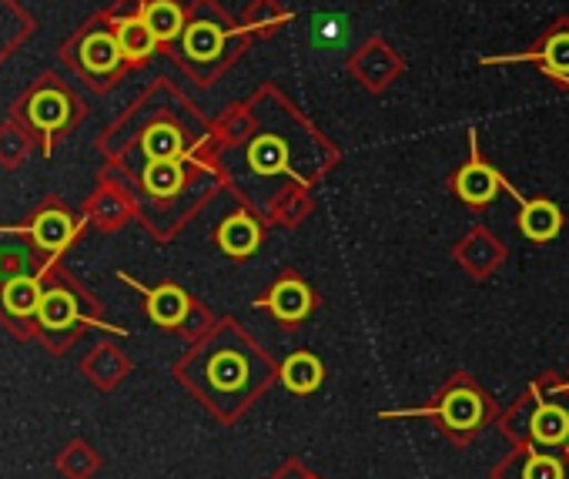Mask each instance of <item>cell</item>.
Listing matches in <instances>:
<instances>
[{
	"mask_svg": "<svg viewBox=\"0 0 569 479\" xmlns=\"http://www.w3.org/2000/svg\"><path fill=\"white\" fill-rule=\"evenodd\" d=\"M111 28H114V38L121 44V54L128 64H141L154 54L158 48V38L151 34V28L144 24L141 11L131 14V18H111Z\"/></svg>",
	"mask_w": 569,
	"mask_h": 479,
	"instance_id": "obj_8",
	"label": "cell"
},
{
	"mask_svg": "<svg viewBox=\"0 0 569 479\" xmlns=\"http://www.w3.org/2000/svg\"><path fill=\"white\" fill-rule=\"evenodd\" d=\"M456 188H459V194H462L466 201L482 204V201H489V198L496 194L499 178H496V174H492V168H486V164H469V168H462V174H459Z\"/></svg>",
	"mask_w": 569,
	"mask_h": 479,
	"instance_id": "obj_23",
	"label": "cell"
},
{
	"mask_svg": "<svg viewBox=\"0 0 569 479\" xmlns=\"http://www.w3.org/2000/svg\"><path fill=\"white\" fill-rule=\"evenodd\" d=\"M64 61H68L81 78H88L94 88H98V84H111V78L128 64L124 54H121V44H118V38H114L111 21H108V24H91V28H84V31L64 48Z\"/></svg>",
	"mask_w": 569,
	"mask_h": 479,
	"instance_id": "obj_4",
	"label": "cell"
},
{
	"mask_svg": "<svg viewBox=\"0 0 569 479\" xmlns=\"http://www.w3.org/2000/svg\"><path fill=\"white\" fill-rule=\"evenodd\" d=\"M281 379L292 392H312L322 382V366L312 356H292L281 369Z\"/></svg>",
	"mask_w": 569,
	"mask_h": 479,
	"instance_id": "obj_24",
	"label": "cell"
},
{
	"mask_svg": "<svg viewBox=\"0 0 569 479\" xmlns=\"http://www.w3.org/2000/svg\"><path fill=\"white\" fill-rule=\"evenodd\" d=\"M34 151H38V138L28 131V124H21L18 118L0 121V168L18 171L31 161Z\"/></svg>",
	"mask_w": 569,
	"mask_h": 479,
	"instance_id": "obj_10",
	"label": "cell"
},
{
	"mask_svg": "<svg viewBox=\"0 0 569 479\" xmlns=\"http://www.w3.org/2000/svg\"><path fill=\"white\" fill-rule=\"evenodd\" d=\"M536 436L542 442H562L566 439V429H569V416L559 409V406H542L536 412V422H532Z\"/></svg>",
	"mask_w": 569,
	"mask_h": 479,
	"instance_id": "obj_26",
	"label": "cell"
},
{
	"mask_svg": "<svg viewBox=\"0 0 569 479\" xmlns=\"http://www.w3.org/2000/svg\"><path fill=\"white\" fill-rule=\"evenodd\" d=\"M44 276H24L0 286V326L21 342L34 339V316L41 309Z\"/></svg>",
	"mask_w": 569,
	"mask_h": 479,
	"instance_id": "obj_6",
	"label": "cell"
},
{
	"mask_svg": "<svg viewBox=\"0 0 569 479\" xmlns=\"http://www.w3.org/2000/svg\"><path fill=\"white\" fill-rule=\"evenodd\" d=\"M148 296V316L164 326V329H178L188 322V312H191V299L178 289V286H158Z\"/></svg>",
	"mask_w": 569,
	"mask_h": 479,
	"instance_id": "obj_12",
	"label": "cell"
},
{
	"mask_svg": "<svg viewBox=\"0 0 569 479\" xmlns=\"http://www.w3.org/2000/svg\"><path fill=\"white\" fill-rule=\"evenodd\" d=\"M11 118L28 124V131L38 138V148L51 154L54 144L81 124L84 101L54 71H48L11 104Z\"/></svg>",
	"mask_w": 569,
	"mask_h": 479,
	"instance_id": "obj_1",
	"label": "cell"
},
{
	"mask_svg": "<svg viewBox=\"0 0 569 479\" xmlns=\"http://www.w3.org/2000/svg\"><path fill=\"white\" fill-rule=\"evenodd\" d=\"M442 416L452 429H466L479 422V399L469 392H452L442 406Z\"/></svg>",
	"mask_w": 569,
	"mask_h": 479,
	"instance_id": "obj_25",
	"label": "cell"
},
{
	"mask_svg": "<svg viewBox=\"0 0 569 479\" xmlns=\"http://www.w3.org/2000/svg\"><path fill=\"white\" fill-rule=\"evenodd\" d=\"M218 242H221V249H224L228 256H251V252L258 249V228H254L251 218L234 214V218H228V221L221 224Z\"/></svg>",
	"mask_w": 569,
	"mask_h": 479,
	"instance_id": "obj_21",
	"label": "cell"
},
{
	"mask_svg": "<svg viewBox=\"0 0 569 479\" xmlns=\"http://www.w3.org/2000/svg\"><path fill=\"white\" fill-rule=\"evenodd\" d=\"M526 479H562V466L556 459H529L526 462Z\"/></svg>",
	"mask_w": 569,
	"mask_h": 479,
	"instance_id": "obj_28",
	"label": "cell"
},
{
	"mask_svg": "<svg viewBox=\"0 0 569 479\" xmlns=\"http://www.w3.org/2000/svg\"><path fill=\"white\" fill-rule=\"evenodd\" d=\"M58 472L64 476V479H91L98 469H101V456L84 442V439H71L64 449H61V456H58Z\"/></svg>",
	"mask_w": 569,
	"mask_h": 479,
	"instance_id": "obj_17",
	"label": "cell"
},
{
	"mask_svg": "<svg viewBox=\"0 0 569 479\" xmlns=\"http://www.w3.org/2000/svg\"><path fill=\"white\" fill-rule=\"evenodd\" d=\"M58 262L41 256L38 249L24 246H0V286L24 279V276H48Z\"/></svg>",
	"mask_w": 569,
	"mask_h": 479,
	"instance_id": "obj_9",
	"label": "cell"
},
{
	"mask_svg": "<svg viewBox=\"0 0 569 479\" xmlns=\"http://www.w3.org/2000/svg\"><path fill=\"white\" fill-rule=\"evenodd\" d=\"M181 44H184V54L194 58V61H211L221 54V44H224V34L208 24V21H194V24H184V34H181Z\"/></svg>",
	"mask_w": 569,
	"mask_h": 479,
	"instance_id": "obj_18",
	"label": "cell"
},
{
	"mask_svg": "<svg viewBox=\"0 0 569 479\" xmlns=\"http://www.w3.org/2000/svg\"><path fill=\"white\" fill-rule=\"evenodd\" d=\"M128 204H124V198L114 191V188H98L91 198H88V204H84V218L91 221V224H98V228H104V231H114L128 214Z\"/></svg>",
	"mask_w": 569,
	"mask_h": 479,
	"instance_id": "obj_15",
	"label": "cell"
},
{
	"mask_svg": "<svg viewBox=\"0 0 569 479\" xmlns=\"http://www.w3.org/2000/svg\"><path fill=\"white\" fill-rule=\"evenodd\" d=\"M268 306H271V312H274L278 319L296 322V319H302V316L309 312L312 296H309V289H306L302 282H281V286H274Z\"/></svg>",
	"mask_w": 569,
	"mask_h": 479,
	"instance_id": "obj_19",
	"label": "cell"
},
{
	"mask_svg": "<svg viewBox=\"0 0 569 479\" xmlns=\"http://www.w3.org/2000/svg\"><path fill=\"white\" fill-rule=\"evenodd\" d=\"M181 379L191 389H198L208 399V406L221 409L224 399H234V396L248 392V362H244V356H238L231 349H214L198 369L184 366Z\"/></svg>",
	"mask_w": 569,
	"mask_h": 479,
	"instance_id": "obj_5",
	"label": "cell"
},
{
	"mask_svg": "<svg viewBox=\"0 0 569 479\" xmlns=\"http://www.w3.org/2000/svg\"><path fill=\"white\" fill-rule=\"evenodd\" d=\"M141 148H144V158H148V161H168V158H181L184 138H181V131H178L171 121H154V124L144 131Z\"/></svg>",
	"mask_w": 569,
	"mask_h": 479,
	"instance_id": "obj_16",
	"label": "cell"
},
{
	"mask_svg": "<svg viewBox=\"0 0 569 479\" xmlns=\"http://www.w3.org/2000/svg\"><path fill=\"white\" fill-rule=\"evenodd\" d=\"M248 161L258 174H278L289 164V148H284L281 138H271V134H261L251 148H248Z\"/></svg>",
	"mask_w": 569,
	"mask_h": 479,
	"instance_id": "obj_22",
	"label": "cell"
},
{
	"mask_svg": "<svg viewBox=\"0 0 569 479\" xmlns=\"http://www.w3.org/2000/svg\"><path fill=\"white\" fill-rule=\"evenodd\" d=\"M94 316L98 309L88 292L54 266L44 276V296L34 316V342H41L51 356H61L88 326H94Z\"/></svg>",
	"mask_w": 569,
	"mask_h": 479,
	"instance_id": "obj_2",
	"label": "cell"
},
{
	"mask_svg": "<svg viewBox=\"0 0 569 479\" xmlns=\"http://www.w3.org/2000/svg\"><path fill=\"white\" fill-rule=\"evenodd\" d=\"M34 34V18L21 0H0V64H8Z\"/></svg>",
	"mask_w": 569,
	"mask_h": 479,
	"instance_id": "obj_7",
	"label": "cell"
},
{
	"mask_svg": "<svg viewBox=\"0 0 569 479\" xmlns=\"http://www.w3.org/2000/svg\"><path fill=\"white\" fill-rule=\"evenodd\" d=\"M559 224H562V214L552 201H529L522 208V231L532 242H546V238L559 231Z\"/></svg>",
	"mask_w": 569,
	"mask_h": 479,
	"instance_id": "obj_20",
	"label": "cell"
},
{
	"mask_svg": "<svg viewBox=\"0 0 569 479\" xmlns=\"http://www.w3.org/2000/svg\"><path fill=\"white\" fill-rule=\"evenodd\" d=\"M542 58H546V64H549L556 74H569V34H556V38L546 44Z\"/></svg>",
	"mask_w": 569,
	"mask_h": 479,
	"instance_id": "obj_27",
	"label": "cell"
},
{
	"mask_svg": "<svg viewBox=\"0 0 569 479\" xmlns=\"http://www.w3.org/2000/svg\"><path fill=\"white\" fill-rule=\"evenodd\" d=\"M81 372L91 379V386H98V389H114L121 379H124V372H128V359L114 349V346H108V342H101V346H94L84 359H81Z\"/></svg>",
	"mask_w": 569,
	"mask_h": 479,
	"instance_id": "obj_11",
	"label": "cell"
},
{
	"mask_svg": "<svg viewBox=\"0 0 569 479\" xmlns=\"http://www.w3.org/2000/svg\"><path fill=\"white\" fill-rule=\"evenodd\" d=\"M141 184L151 198H174L184 184V168L181 158H168V161H148L141 171Z\"/></svg>",
	"mask_w": 569,
	"mask_h": 479,
	"instance_id": "obj_14",
	"label": "cell"
},
{
	"mask_svg": "<svg viewBox=\"0 0 569 479\" xmlns=\"http://www.w3.org/2000/svg\"><path fill=\"white\" fill-rule=\"evenodd\" d=\"M0 234H21L31 249H38L41 256H48V259L58 262V259L78 242V238L84 234V221H81L71 208H64L58 198H48V201L31 214L28 224L0 228Z\"/></svg>",
	"mask_w": 569,
	"mask_h": 479,
	"instance_id": "obj_3",
	"label": "cell"
},
{
	"mask_svg": "<svg viewBox=\"0 0 569 479\" xmlns=\"http://www.w3.org/2000/svg\"><path fill=\"white\" fill-rule=\"evenodd\" d=\"M141 18L151 28V34L158 38V44H168L184 34V14L174 0H144Z\"/></svg>",
	"mask_w": 569,
	"mask_h": 479,
	"instance_id": "obj_13",
	"label": "cell"
}]
</instances>
